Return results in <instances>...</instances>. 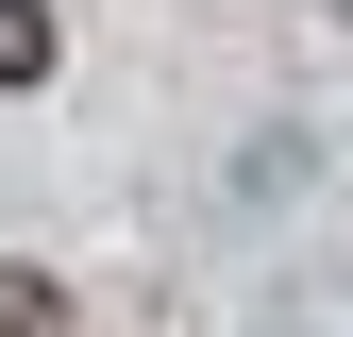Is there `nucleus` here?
I'll list each match as a JSON object with an SVG mask.
<instances>
[{
  "label": "nucleus",
  "instance_id": "obj_1",
  "mask_svg": "<svg viewBox=\"0 0 353 337\" xmlns=\"http://www.w3.org/2000/svg\"><path fill=\"white\" fill-rule=\"evenodd\" d=\"M51 51H68L51 0H0V102H17V84H51Z\"/></svg>",
  "mask_w": 353,
  "mask_h": 337
},
{
  "label": "nucleus",
  "instance_id": "obj_2",
  "mask_svg": "<svg viewBox=\"0 0 353 337\" xmlns=\"http://www.w3.org/2000/svg\"><path fill=\"white\" fill-rule=\"evenodd\" d=\"M0 337H68V287L51 270H0Z\"/></svg>",
  "mask_w": 353,
  "mask_h": 337
}]
</instances>
